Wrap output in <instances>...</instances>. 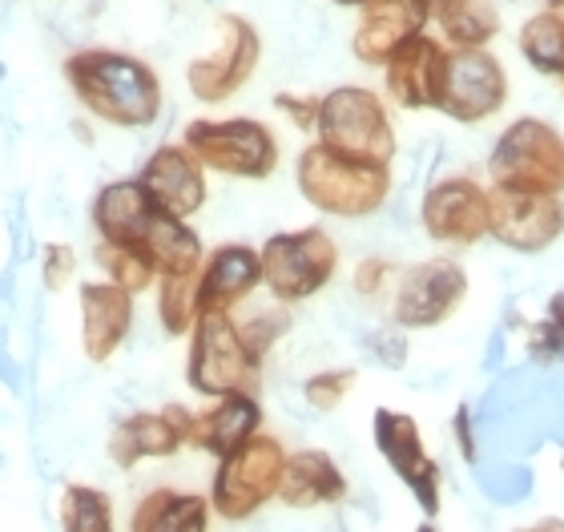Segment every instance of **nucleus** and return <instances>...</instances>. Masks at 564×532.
<instances>
[{"label":"nucleus","instance_id":"1","mask_svg":"<svg viewBox=\"0 0 564 532\" xmlns=\"http://www.w3.org/2000/svg\"><path fill=\"white\" fill-rule=\"evenodd\" d=\"M65 82L73 97L106 126L145 130L162 113V77L150 61L121 53V48H77L65 57Z\"/></svg>","mask_w":564,"mask_h":532},{"label":"nucleus","instance_id":"2","mask_svg":"<svg viewBox=\"0 0 564 532\" xmlns=\"http://www.w3.org/2000/svg\"><path fill=\"white\" fill-rule=\"evenodd\" d=\"M294 186L330 218H371L391 198V166L383 162H359L323 142H311L294 162Z\"/></svg>","mask_w":564,"mask_h":532},{"label":"nucleus","instance_id":"3","mask_svg":"<svg viewBox=\"0 0 564 532\" xmlns=\"http://www.w3.org/2000/svg\"><path fill=\"white\" fill-rule=\"evenodd\" d=\"M315 133L323 145L347 158H359V162L391 166L400 154V138L391 126L388 101L367 85H335L330 94H323Z\"/></svg>","mask_w":564,"mask_h":532},{"label":"nucleus","instance_id":"4","mask_svg":"<svg viewBox=\"0 0 564 532\" xmlns=\"http://www.w3.org/2000/svg\"><path fill=\"white\" fill-rule=\"evenodd\" d=\"M262 363L250 355L242 327L230 319V311H206L189 332L186 383L206 400L235 395V391H259Z\"/></svg>","mask_w":564,"mask_h":532},{"label":"nucleus","instance_id":"5","mask_svg":"<svg viewBox=\"0 0 564 532\" xmlns=\"http://www.w3.org/2000/svg\"><path fill=\"white\" fill-rule=\"evenodd\" d=\"M492 186L564 194V133L544 118H517L488 154Z\"/></svg>","mask_w":564,"mask_h":532},{"label":"nucleus","instance_id":"6","mask_svg":"<svg viewBox=\"0 0 564 532\" xmlns=\"http://www.w3.org/2000/svg\"><path fill=\"white\" fill-rule=\"evenodd\" d=\"M182 145L198 158L202 166L226 177H247V182H262L279 170V138L271 126H262L259 118H198L189 121L182 133Z\"/></svg>","mask_w":564,"mask_h":532},{"label":"nucleus","instance_id":"7","mask_svg":"<svg viewBox=\"0 0 564 532\" xmlns=\"http://www.w3.org/2000/svg\"><path fill=\"white\" fill-rule=\"evenodd\" d=\"M339 271V242L323 226L282 230L262 242V283L274 303H306Z\"/></svg>","mask_w":564,"mask_h":532},{"label":"nucleus","instance_id":"8","mask_svg":"<svg viewBox=\"0 0 564 532\" xmlns=\"http://www.w3.org/2000/svg\"><path fill=\"white\" fill-rule=\"evenodd\" d=\"M286 456L279 439L259 432L254 439H247L238 452L218 460L210 485V509L223 521H250L259 509H267L271 500H279L282 473H286Z\"/></svg>","mask_w":564,"mask_h":532},{"label":"nucleus","instance_id":"9","mask_svg":"<svg viewBox=\"0 0 564 532\" xmlns=\"http://www.w3.org/2000/svg\"><path fill=\"white\" fill-rule=\"evenodd\" d=\"M508 106V69L492 48H447L435 109L459 126H480Z\"/></svg>","mask_w":564,"mask_h":532},{"label":"nucleus","instance_id":"10","mask_svg":"<svg viewBox=\"0 0 564 532\" xmlns=\"http://www.w3.org/2000/svg\"><path fill=\"white\" fill-rule=\"evenodd\" d=\"M214 29H218V41L210 53L186 65V89L202 106H223L235 94H242L262 61V36L247 17L223 12Z\"/></svg>","mask_w":564,"mask_h":532},{"label":"nucleus","instance_id":"11","mask_svg":"<svg viewBox=\"0 0 564 532\" xmlns=\"http://www.w3.org/2000/svg\"><path fill=\"white\" fill-rule=\"evenodd\" d=\"M464 298H468V271L456 259L435 254L395 274L391 323L403 332H432L456 315Z\"/></svg>","mask_w":564,"mask_h":532},{"label":"nucleus","instance_id":"12","mask_svg":"<svg viewBox=\"0 0 564 532\" xmlns=\"http://www.w3.org/2000/svg\"><path fill=\"white\" fill-rule=\"evenodd\" d=\"M371 439H376L379 456L388 460V468L400 476L408 492L415 497L423 517H440V504H444V473H440V464L435 456L427 452L423 444V432L415 424V415L408 412H395V408H376L371 415Z\"/></svg>","mask_w":564,"mask_h":532},{"label":"nucleus","instance_id":"13","mask_svg":"<svg viewBox=\"0 0 564 532\" xmlns=\"http://www.w3.org/2000/svg\"><path fill=\"white\" fill-rule=\"evenodd\" d=\"M423 235L444 247H476L488 238L492 222V189L471 174H447L427 186L420 202Z\"/></svg>","mask_w":564,"mask_h":532},{"label":"nucleus","instance_id":"14","mask_svg":"<svg viewBox=\"0 0 564 532\" xmlns=\"http://www.w3.org/2000/svg\"><path fill=\"white\" fill-rule=\"evenodd\" d=\"M492 189V222L488 238L517 254H541L564 238V198L561 194H529V189Z\"/></svg>","mask_w":564,"mask_h":532},{"label":"nucleus","instance_id":"15","mask_svg":"<svg viewBox=\"0 0 564 532\" xmlns=\"http://www.w3.org/2000/svg\"><path fill=\"white\" fill-rule=\"evenodd\" d=\"M194 412L182 403H165L158 412H133L109 432V460L118 468H138L141 460H165L177 448H189Z\"/></svg>","mask_w":564,"mask_h":532},{"label":"nucleus","instance_id":"16","mask_svg":"<svg viewBox=\"0 0 564 532\" xmlns=\"http://www.w3.org/2000/svg\"><path fill=\"white\" fill-rule=\"evenodd\" d=\"M165 214L170 210H162L153 202V194L141 186L138 177H121V182H109V186L97 189L89 218H94V230L101 242H118V247L145 254L150 238L165 222Z\"/></svg>","mask_w":564,"mask_h":532},{"label":"nucleus","instance_id":"17","mask_svg":"<svg viewBox=\"0 0 564 532\" xmlns=\"http://www.w3.org/2000/svg\"><path fill=\"white\" fill-rule=\"evenodd\" d=\"M427 24H432V9L423 0H367L351 36L355 61L383 69L408 41L427 33Z\"/></svg>","mask_w":564,"mask_h":532},{"label":"nucleus","instance_id":"18","mask_svg":"<svg viewBox=\"0 0 564 532\" xmlns=\"http://www.w3.org/2000/svg\"><path fill=\"white\" fill-rule=\"evenodd\" d=\"M138 182L153 194V202L162 210L177 214V218H194L206 206V166L189 154L186 145H158L145 166H141Z\"/></svg>","mask_w":564,"mask_h":532},{"label":"nucleus","instance_id":"19","mask_svg":"<svg viewBox=\"0 0 564 532\" xmlns=\"http://www.w3.org/2000/svg\"><path fill=\"white\" fill-rule=\"evenodd\" d=\"M444 57H447V45L440 36L420 33L415 41H408L383 65V94L391 97V106L408 109V113L435 109V89H440Z\"/></svg>","mask_w":564,"mask_h":532},{"label":"nucleus","instance_id":"20","mask_svg":"<svg viewBox=\"0 0 564 532\" xmlns=\"http://www.w3.org/2000/svg\"><path fill=\"white\" fill-rule=\"evenodd\" d=\"M262 286V250L247 242H223L206 254L198 271V307L206 311H235L242 298H250Z\"/></svg>","mask_w":564,"mask_h":532},{"label":"nucleus","instance_id":"21","mask_svg":"<svg viewBox=\"0 0 564 532\" xmlns=\"http://www.w3.org/2000/svg\"><path fill=\"white\" fill-rule=\"evenodd\" d=\"M82 347L85 359L106 363L133 327V291L118 283H82Z\"/></svg>","mask_w":564,"mask_h":532},{"label":"nucleus","instance_id":"22","mask_svg":"<svg viewBox=\"0 0 564 532\" xmlns=\"http://www.w3.org/2000/svg\"><path fill=\"white\" fill-rule=\"evenodd\" d=\"M262 424V403L254 391H235V395H218L206 412H194V436L189 448L210 452V456H230L247 439L259 436Z\"/></svg>","mask_w":564,"mask_h":532},{"label":"nucleus","instance_id":"23","mask_svg":"<svg viewBox=\"0 0 564 532\" xmlns=\"http://www.w3.org/2000/svg\"><path fill=\"white\" fill-rule=\"evenodd\" d=\"M279 500L286 509H323V504H343L347 500V476L327 452L303 448L286 456Z\"/></svg>","mask_w":564,"mask_h":532},{"label":"nucleus","instance_id":"24","mask_svg":"<svg viewBox=\"0 0 564 532\" xmlns=\"http://www.w3.org/2000/svg\"><path fill=\"white\" fill-rule=\"evenodd\" d=\"M210 497L153 488L138 500L130 517V532H210Z\"/></svg>","mask_w":564,"mask_h":532},{"label":"nucleus","instance_id":"25","mask_svg":"<svg viewBox=\"0 0 564 532\" xmlns=\"http://www.w3.org/2000/svg\"><path fill=\"white\" fill-rule=\"evenodd\" d=\"M447 48H488L505 29L500 0H444L432 12Z\"/></svg>","mask_w":564,"mask_h":532},{"label":"nucleus","instance_id":"26","mask_svg":"<svg viewBox=\"0 0 564 532\" xmlns=\"http://www.w3.org/2000/svg\"><path fill=\"white\" fill-rule=\"evenodd\" d=\"M517 48H520V57L529 61L541 77H556V82H561L564 77V17L544 12V9L524 17V24H520V33H517Z\"/></svg>","mask_w":564,"mask_h":532},{"label":"nucleus","instance_id":"27","mask_svg":"<svg viewBox=\"0 0 564 532\" xmlns=\"http://www.w3.org/2000/svg\"><path fill=\"white\" fill-rule=\"evenodd\" d=\"M198 315V271L158 279V319H162L165 335H189Z\"/></svg>","mask_w":564,"mask_h":532},{"label":"nucleus","instance_id":"28","mask_svg":"<svg viewBox=\"0 0 564 532\" xmlns=\"http://www.w3.org/2000/svg\"><path fill=\"white\" fill-rule=\"evenodd\" d=\"M65 532H113V500L94 485H69L61 497Z\"/></svg>","mask_w":564,"mask_h":532},{"label":"nucleus","instance_id":"29","mask_svg":"<svg viewBox=\"0 0 564 532\" xmlns=\"http://www.w3.org/2000/svg\"><path fill=\"white\" fill-rule=\"evenodd\" d=\"M97 267L106 271L109 283L126 286L133 295H141V291H150V286L158 283L153 262L145 259V254H138V250L118 247V242H97Z\"/></svg>","mask_w":564,"mask_h":532},{"label":"nucleus","instance_id":"30","mask_svg":"<svg viewBox=\"0 0 564 532\" xmlns=\"http://www.w3.org/2000/svg\"><path fill=\"white\" fill-rule=\"evenodd\" d=\"M529 355L536 363H556V359H564V291H556V295L549 298L544 319L532 323Z\"/></svg>","mask_w":564,"mask_h":532},{"label":"nucleus","instance_id":"31","mask_svg":"<svg viewBox=\"0 0 564 532\" xmlns=\"http://www.w3.org/2000/svg\"><path fill=\"white\" fill-rule=\"evenodd\" d=\"M355 367H330V371H315V376H306L303 383V400L315 408V412H335L355 388Z\"/></svg>","mask_w":564,"mask_h":532},{"label":"nucleus","instance_id":"32","mask_svg":"<svg viewBox=\"0 0 564 532\" xmlns=\"http://www.w3.org/2000/svg\"><path fill=\"white\" fill-rule=\"evenodd\" d=\"M238 327H242V339H247L250 355L262 363V359L274 351V344H279L282 335L291 332V311H286V303H279V307H271V311L250 315V319L238 323Z\"/></svg>","mask_w":564,"mask_h":532},{"label":"nucleus","instance_id":"33","mask_svg":"<svg viewBox=\"0 0 564 532\" xmlns=\"http://www.w3.org/2000/svg\"><path fill=\"white\" fill-rule=\"evenodd\" d=\"M395 274H400V267L391 259H364L359 267H355V295L367 298V303H376V298H383L388 291H395Z\"/></svg>","mask_w":564,"mask_h":532},{"label":"nucleus","instance_id":"34","mask_svg":"<svg viewBox=\"0 0 564 532\" xmlns=\"http://www.w3.org/2000/svg\"><path fill=\"white\" fill-rule=\"evenodd\" d=\"M73 274H77V254H73V247H65V242H48L45 254H41V283H45V291H65V286L73 283Z\"/></svg>","mask_w":564,"mask_h":532},{"label":"nucleus","instance_id":"35","mask_svg":"<svg viewBox=\"0 0 564 532\" xmlns=\"http://www.w3.org/2000/svg\"><path fill=\"white\" fill-rule=\"evenodd\" d=\"M274 109H279L282 118L291 121L299 133H315L318 126V109H323V97L315 94H274Z\"/></svg>","mask_w":564,"mask_h":532},{"label":"nucleus","instance_id":"36","mask_svg":"<svg viewBox=\"0 0 564 532\" xmlns=\"http://www.w3.org/2000/svg\"><path fill=\"white\" fill-rule=\"evenodd\" d=\"M367 347L376 351V359L383 367H403L408 363V332L403 327H379V332H371V339H367Z\"/></svg>","mask_w":564,"mask_h":532},{"label":"nucleus","instance_id":"37","mask_svg":"<svg viewBox=\"0 0 564 532\" xmlns=\"http://www.w3.org/2000/svg\"><path fill=\"white\" fill-rule=\"evenodd\" d=\"M452 427H456L459 456H464V460H476V436H471V415H468V408H456V420H452Z\"/></svg>","mask_w":564,"mask_h":532},{"label":"nucleus","instance_id":"38","mask_svg":"<svg viewBox=\"0 0 564 532\" xmlns=\"http://www.w3.org/2000/svg\"><path fill=\"white\" fill-rule=\"evenodd\" d=\"M517 532H564V521L561 517H544V521L529 524V529H517Z\"/></svg>","mask_w":564,"mask_h":532},{"label":"nucleus","instance_id":"39","mask_svg":"<svg viewBox=\"0 0 564 532\" xmlns=\"http://www.w3.org/2000/svg\"><path fill=\"white\" fill-rule=\"evenodd\" d=\"M544 12H556V17H564V0H536Z\"/></svg>","mask_w":564,"mask_h":532},{"label":"nucleus","instance_id":"40","mask_svg":"<svg viewBox=\"0 0 564 532\" xmlns=\"http://www.w3.org/2000/svg\"><path fill=\"white\" fill-rule=\"evenodd\" d=\"M330 4H343V9H364L367 0H330Z\"/></svg>","mask_w":564,"mask_h":532},{"label":"nucleus","instance_id":"41","mask_svg":"<svg viewBox=\"0 0 564 532\" xmlns=\"http://www.w3.org/2000/svg\"><path fill=\"white\" fill-rule=\"evenodd\" d=\"M423 4H427V9L435 12V9H440V4H444V0H423Z\"/></svg>","mask_w":564,"mask_h":532},{"label":"nucleus","instance_id":"42","mask_svg":"<svg viewBox=\"0 0 564 532\" xmlns=\"http://www.w3.org/2000/svg\"><path fill=\"white\" fill-rule=\"evenodd\" d=\"M415 532H440V529H435V524H420Z\"/></svg>","mask_w":564,"mask_h":532},{"label":"nucleus","instance_id":"43","mask_svg":"<svg viewBox=\"0 0 564 532\" xmlns=\"http://www.w3.org/2000/svg\"><path fill=\"white\" fill-rule=\"evenodd\" d=\"M561 97H564V77H561Z\"/></svg>","mask_w":564,"mask_h":532},{"label":"nucleus","instance_id":"44","mask_svg":"<svg viewBox=\"0 0 564 532\" xmlns=\"http://www.w3.org/2000/svg\"><path fill=\"white\" fill-rule=\"evenodd\" d=\"M561 473H564V456H561Z\"/></svg>","mask_w":564,"mask_h":532}]
</instances>
